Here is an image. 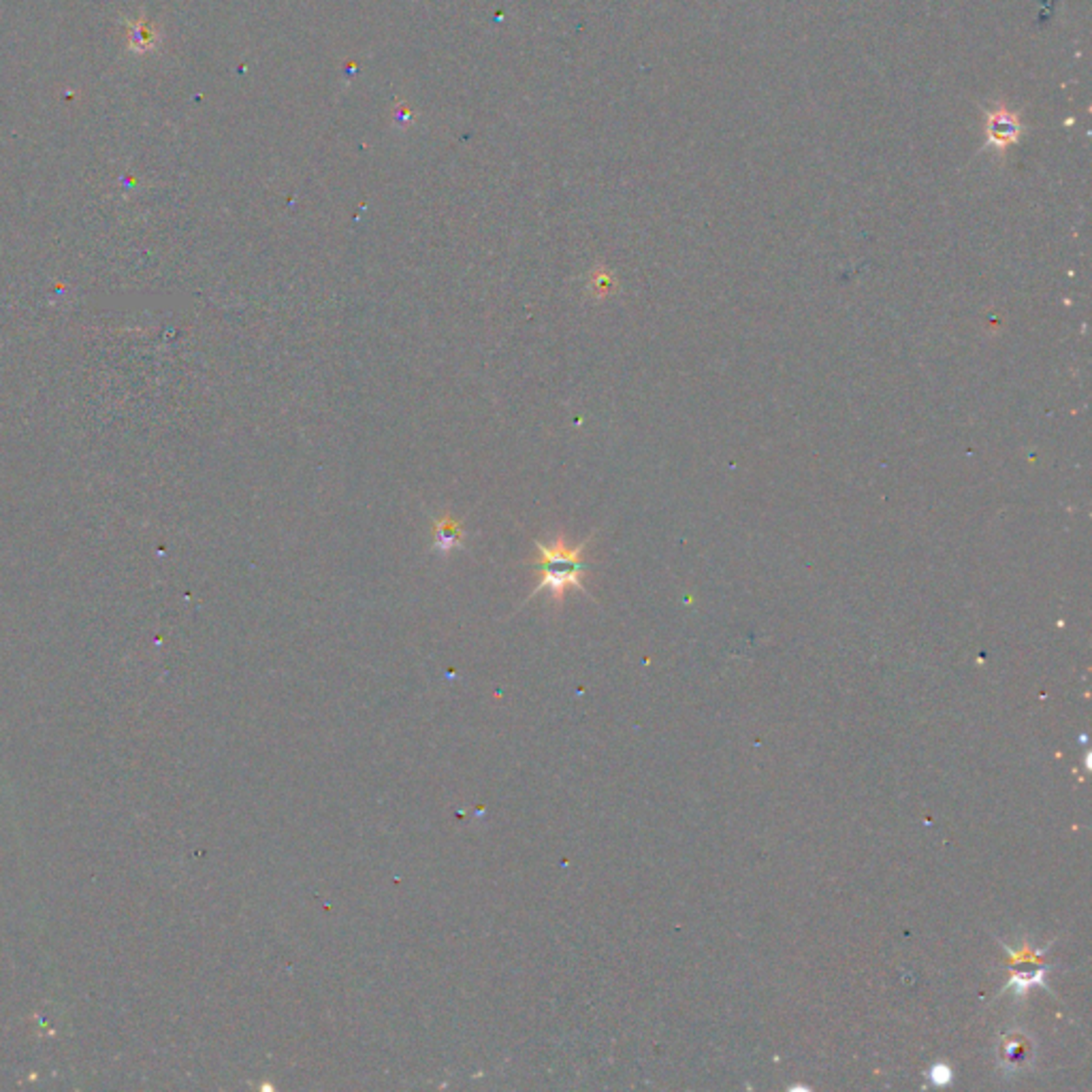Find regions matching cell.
Wrapping results in <instances>:
<instances>
[{
	"mask_svg": "<svg viewBox=\"0 0 1092 1092\" xmlns=\"http://www.w3.org/2000/svg\"><path fill=\"white\" fill-rule=\"evenodd\" d=\"M536 546H538L540 555L531 566L540 570V581L531 597L546 591L555 602H562L566 591H585L582 574L587 570V563L582 559V553H585L587 540L578 546H568L566 540L559 536L550 546L543 543H536Z\"/></svg>",
	"mask_w": 1092,
	"mask_h": 1092,
	"instance_id": "1",
	"label": "cell"
},
{
	"mask_svg": "<svg viewBox=\"0 0 1092 1092\" xmlns=\"http://www.w3.org/2000/svg\"><path fill=\"white\" fill-rule=\"evenodd\" d=\"M1020 118L1007 107H997L988 114V141L997 148H1007L1020 139Z\"/></svg>",
	"mask_w": 1092,
	"mask_h": 1092,
	"instance_id": "2",
	"label": "cell"
},
{
	"mask_svg": "<svg viewBox=\"0 0 1092 1092\" xmlns=\"http://www.w3.org/2000/svg\"><path fill=\"white\" fill-rule=\"evenodd\" d=\"M126 36H128V48L135 54H149L156 51L161 43V32L152 22L137 17V20H126Z\"/></svg>",
	"mask_w": 1092,
	"mask_h": 1092,
	"instance_id": "3",
	"label": "cell"
},
{
	"mask_svg": "<svg viewBox=\"0 0 1092 1092\" xmlns=\"http://www.w3.org/2000/svg\"><path fill=\"white\" fill-rule=\"evenodd\" d=\"M464 544V531L452 516H440L433 521V550L448 555Z\"/></svg>",
	"mask_w": 1092,
	"mask_h": 1092,
	"instance_id": "4",
	"label": "cell"
},
{
	"mask_svg": "<svg viewBox=\"0 0 1092 1092\" xmlns=\"http://www.w3.org/2000/svg\"><path fill=\"white\" fill-rule=\"evenodd\" d=\"M931 1080L932 1084L937 1086H945L951 1082V1069L947 1065H935L931 1069Z\"/></svg>",
	"mask_w": 1092,
	"mask_h": 1092,
	"instance_id": "5",
	"label": "cell"
}]
</instances>
